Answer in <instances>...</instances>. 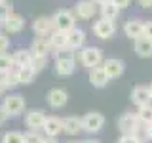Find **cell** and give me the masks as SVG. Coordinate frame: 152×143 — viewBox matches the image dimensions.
Here are the masks:
<instances>
[{
    "label": "cell",
    "mask_w": 152,
    "mask_h": 143,
    "mask_svg": "<svg viewBox=\"0 0 152 143\" xmlns=\"http://www.w3.org/2000/svg\"><path fill=\"white\" fill-rule=\"evenodd\" d=\"M55 55V74L57 76H70L76 71V55L74 50L70 48H63V50H53Z\"/></svg>",
    "instance_id": "obj_1"
},
{
    "label": "cell",
    "mask_w": 152,
    "mask_h": 143,
    "mask_svg": "<svg viewBox=\"0 0 152 143\" xmlns=\"http://www.w3.org/2000/svg\"><path fill=\"white\" fill-rule=\"evenodd\" d=\"M4 111L8 113V116H19V114L27 113V101L21 94H10L4 97L2 101Z\"/></svg>",
    "instance_id": "obj_2"
},
{
    "label": "cell",
    "mask_w": 152,
    "mask_h": 143,
    "mask_svg": "<svg viewBox=\"0 0 152 143\" xmlns=\"http://www.w3.org/2000/svg\"><path fill=\"white\" fill-rule=\"evenodd\" d=\"M80 63L88 69L103 65V50L97 46H84L80 50Z\"/></svg>",
    "instance_id": "obj_3"
},
{
    "label": "cell",
    "mask_w": 152,
    "mask_h": 143,
    "mask_svg": "<svg viewBox=\"0 0 152 143\" xmlns=\"http://www.w3.org/2000/svg\"><path fill=\"white\" fill-rule=\"evenodd\" d=\"M53 27L57 31H63V32H69L76 27V13L70 12V10H59V12L53 13Z\"/></svg>",
    "instance_id": "obj_4"
},
{
    "label": "cell",
    "mask_w": 152,
    "mask_h": 143,
    "mask_svg": "<svg viewBox=\"0 0 152 143\" xmlns=\"http://www.w3.org/2000/svg\"><path fill=\"white\" fill-rule=\"evenodd\" d=\"M104 126V116L101 113L93 111V113H88L86 116H82V130L88 132V133H97L101 132Z\"/></svg>",
    "instance_id": "obj_5"
},
{
    "label": "cell",
    "mask_w": 152,
    "mask_h": 143,
    "mask_svg": "<svg viewBox=\"0 0 152 143\" xmlns=\"http://www.w3.org/2000/svg\"><path fill=\"white\" fill-rule=\"evenodd\" d=\"M139 118H137V113H124L120 118H118V130L122 133H139Z\"/></svg>",
    "instance_id": "obj_6"
},
{
    "label": "cell",
    "mask_w": 152,
    "mask_h": 143,
    "mask_svg": "<svg viewBox=\"0 0 152 143\" xmlns=\"http://www.w3.org/2000/svg\"><path fill=\"white\" fill-rule=\"evenodd\" d=\"M114 32H116V23L110 21V19H97V21L93 23V35L97 38H101V40H108V38L114 36Z\"/></svg>",
    "instance_id": "obj_7"
},
{
    "label": "cell",
    "mask_w": 152,
    "mask_h": 143,
    "mask_svg": "<svg viewBox=\"0 0 152 143\" xmlns=\"http://www.w3.org/2000/svg\"><path fill=\"white\" fill-rule=\"evenodd\" d=\"M99 8L97 4L93 2V0H78V2L74 4V13L78 19H93L95 15H97Z\"/></svg>",
    "instance_id": "obj_8"
},
{
    "label": "cell",
    "mask_w": 152,
    "mask_h": 143,
    "mask_svg": "<svg viewBox=\"0 0 152 143\" xmlns=\"http://www.w3.org/2000/svg\"><path fill=\"white\" fill-rule=\"evenodd\" d=\"M46 113L42 111V109H28V111L25 113V126L28 128V130H42L46 124Z\"/></svg>",
    "instance_id": "obj_9"
},
{
    "label": "cell",
    "mask_w": 152,
    "mask_h": 143,
    "mask_svg": "<svg viewBox=\"0 0 152 143\" xmlns=\"http://www.w3.org/2000/svg\"><path fill=\"white\" fill-rule=\"evenodd\" d=\"M46 101L51 109H61L69 101V94H66L63 88H51L50 92L46 94Z\"/></svg>",
    "instance_id": "obj_10"
},
{
    "label": "cell",
    "mask_w": 152,
    "mask_h": 143,
    "mask_svg": "<svg viewBox=\"0 0 152 143\" xmlns=\"http://www.w3.org/2000/svg\"><path fill=\"white\" fill-rule=\"evenodd\" d=\"M103 69L104 73L108 74V78H120L124 74V71H126V65H124L122 59H118V57H108V59L103 61Z\"/></svg>",
    "instance_id": "obj_11"
},
{
    "label": "cell",
    "mask_w": 152,
    "mask_h": 143,
    "mask_svg": "<svg viewBox=\"0 0 152 143\" xmlns=\"http://www.w3.org/2000/svg\"><path fill=\"white\" fill-rule=\"evenodd\" d=\"M32 31H34V35H38V36H50L51 32L55 31V27H53V19L48 17V15H40V17H36L34 21H32Z\"/></svg>",
    "instance_id": "obj_12"
},
{
    "label": "cell",
    "mask_w": 152,
    "mask_h": 143,
    "mask_svg": "<svg viewBox=\"0 0 152 143\" xmlns=\"http://www.w3.org/2000/svg\"><path fill=\"white\" fill-rule=\"evenodd\" d=\"M131 103L137 105V107H145V105H150L152 101V94L148 86H135L131 90Z\"/></svg>",
    "instance_id": "obj_13"
},
{
    "label": "cell",
    "mask_w": 152,
    "mask_h": 143,
    "mask_svg": "<svg viewBox=\"0 0 152 143\" xmlns=\"http://www.w3.org/2000/svg\"><path fill=\"white\" fill-rule=\"evenodd\" d=\"M2 25H4V31L8 35H17V32H21L25 29V17L19 15V13H12Z\"/></svg>",
    "instance_id": "obj_14"
},
{
    "label": "cell",
    "mask_w": 152,
    "mask_h": 143,
    "mask_svg": "<svg viewBox=\"0 0 152 143\" xmlns=\"http://www.w3.org/2000/svg\"><path fill=\"white\" fill-rule=\"evenodd\" d=\"M108 74L104 73L103 65L99 67H93V69H89V84L93 86V88H104V86L108 84Z\"/></svg>",
    "instance_id": "obj_15"
},
{
    "label": "cell",
    "mask_w": 152,
    "mask_h": 143,
    "mask_svg": "<svg viewBox=\"0 0 152 143\" xmlns=\"http://www.w3.org/2000/svg\"><path fill=\"white\" fill-rule=\"evenodd\" d=\"M42 132L46 133V137H57L63 133V120L57 116H48L46 118V124L42 128Z\"/></svg>",
    "instance_id": "obj_16"
},
{
    "label": "cell",
    "mask_w": 152,
    "mask_h": 143,
    "mask_svg": "<svg viewBox=\"0 0 152 143\" xmlns=\"http://www.w3.org/2000/svg\"><path fill=\"white\" fill-rule=\"evenodd\" d=\"M66 38H69V48L70 50H82V48L86 46V32L82 31V29L74 27L72 31L66 32Z\"/></svg>",
    "instance_id": "obj_17"
},
{
    "label": "cell",
    "mask_w": 152,
    "mask_h": 143,
    "mask_svg": "<svg viewBox=\"0 0 152 143\" xmlns=\"http://www.w3.org/2000/svg\"><path fill=\"white\" fill-rule=\"evenodd\" d=\"M50 50H51V44H50V38L48 36H36L34 40L31 42L32 55H48Z\"/></svg>",
    "instance_id": "obj_18"
},
{
    "label": "cell",
    "mask_w": 152,
    "mask_h": 143,
    "mask_svg": "<svg viewBox=\"0 0 152 143\" xmlns=\"http://www.w3.org/2000/svg\"><path fill=\"white\" fill-rule=\"evenodd\" d=\"M142 25H145V23H142L141 19H129V21H126V25H124V32H126L127 38L137 40L139 36H142Z\"/></svg>",
    "instance_id": "obj_19"
},
{
    "label": "cell",
    "mask_w": 152,
    "mask_h": 143,
    "mask_svg": "<svg viewBox=\"0 0 152 143\" xmlns=\"http://www.w3.org/2000/svg\"><path fill=\"white\" fill-rule=\"evenodd\" d=\"M133 50L139 57H152V40L139 36L137 40H133Z\"/></svg>",
    "instance_id": "obj_20"
},
{
    "label": "cell",
    "mask_w": 152,
    "mask_h": 143,
    "mask_svg": "<svg viewBox=\"0 0 152 143\" xmlns=\"http://www.w3.org/2000/svg\"><path fill=\"white\" fill-rule=\"evenodd\" d=\"M80 132H82V118H78V116L63 118V133H66V136H78Z\"/></svg>",
    "instance_id": "obj_21"
},
{
    "label": "cell",
    "mask_w": 152,
    "mask_h": 143,
    "mask_svg": "<svg viewBox=\"0 0 152 143\" xmlns=\"http://www.w3.org/2000/svg\"><path fill=\"white\" fill-rule=\"evenodd\" d=\"M48 38H50L51 50H63V48H69V38H66V32H63V31H57L55 29Z\"/></svg>",
    "instance_id": "obj_22"
},
{
    "label": "cell",
    "mask_w": 152,
    "mask_h": 143,
    "mask_svg": "<svg viewBox=\"0 0 152 143\" xmlns=\"http://www.w3.org/2000/svg\"><path fill=\"white\" fill-rule=\"evenodd\" d=\"M12 59H13V63H15V67H27V65H31V61H32V52L25 50V48H19V50H15L12 54Z\"/></svg>",
    "instance_id": "obj_23"
},
{
    "label": "cell",
    "mask_w": 152,
    "mask_h": 143,
    "mask_svg": "<svg viewBox=\"0 0 152 143\" xmlns=\"http://www.w3.org/2000/svg\"><path fill=\"white\" fill-rule=\"evenodd\" d=\"M99 13H101L103 19H110V21H114V19L118 17V13H120V8H118L116 4L110 0V2H107V4H103V6H99Z\"/></svg>",
    "instance_id": "obj_24"
},
{
    "label": "cell",
    "mask_w": 152,
    "mask_h": 143,
    "mask_svg": "<svg viewBox=\"0 0 152 143\" xmlns=\"http://www.w3.org/2000/svg\"><path fill=\"white\" fill-rule=\"evenodd\" d=\"M17 76H19V84H31L36 76V71L31 65L27 67H17Z\"/></svg>",
    "instance_id": "obj_25"
},
{
    "label": "cell",
    "mask_w": 152,
    "mask_h": 143,
    "mask_svg": "<svg viewBox=\"0 0 152 143\" xmlns=\"http://www.w3.org/2000/svg\"><path fill=\"white\" fill-rule=\"evenodd\" d=\"M137 118H139V122H141V124H145V126L152 124V105H145V107H139V111H137Z\"/></svg>",
    "instance_id": "obj_26"
},
{
    "label": "cell",
    "mask_w": 152,
    "mask_h": 143,
    "mask_svg": "<svg viewBox=\"0 0 152 143\" xmlns=\"http://www.w3.org/2000/svg\"><path fill=\"white\" fill-rule=\"evenodd\" d=\"M2 80H4V84H6V88H8V90L15 88V86L19 84V76H17V67H13V69L10 71V73L2 74Z\"/></svg>",
    "instance_id": "obj_27"
},
{
    "label": "cell",
    "mask_w": 152,
    "mask_h": 143,
    "mask_svg": "<svg viewBox=\"0 0 152 143\" xmlns=\"http://www.w3.org/2000/svg\"><path fill=\"white\" fill-rule=\"evenodd\" d=\"M13 67H15V63H13L12 55H10V54H0V76L10 73Z\"/></svg>",
    "instance_id": "obj_28"
},
{
    "label": "cell",
    "mask_w": 152,
    "mask_h": 143,
    "mask_svg": "<svg viewBox=\"0 0 152 143\" xmlns=\"http://www.w3.org/2000/svg\"><path fill=\"white\" fill-rule=\"evenodd\" d=\"M2 143H25L23 139V133L21 132H15V130H10L2 136Z\"/></svg>",
    "instance_id": "obj_29"
},
{
    "label": "cell",
    "mask_w": 152,
    "mask_h": 143,
    "mask_svg": "<svg viewBox=\"0 0 152 143\" xmlns=\"http://www.w3.org/2000/svg\"><path fill=\"white\" fill-rule=\"evenodd\" d=\"M23 139H25V143H44L46 137L38 130H28V132L23 133Z\"/></svg>",
    "instance_id": "obj_30"
},
{
    "label": "cell",
    "mask_w": 152,
    "mask_h": 143,
    "mask_svg": "<svg viewBox=\"0 0 152 143\" xmlns=\"http://www.w3.org/2000/svg\"><path fill=\"white\" fill-rule=\"evenodd\" d=\"M31 67L36 71V73H40L42 69H46V67H48V55H32Z\"/></svg>",
    "instance_id": "obj_31"
},
{
    "label": "cell",
    "mask_w": 152,
    "mask_h": 143,
    "mask_svg": "<svg viewBox=\"0 0 152 143\" xmlns=\"http://www.w3.org/2000/svg\"><path fill=\"white\" fill-rule=\"evenodd\" d=\"M12 13H13L12 12V4H10L8 0H6V2H0V23H4Z\"/></svg>",
    "instance_id": "obj_32"
},
{
    "label": "cell",
    "mask_w": 152,
    "mask_h": 143,
    "mask_svg": "<svg viewBox=\"0 0 152 143\" xmlns=\"http://www.w3.org/2000/svg\"><path fill=\"white\" fill-rule=\"evenodd\" d=\"M118 143H142V139L137 137L135 133H122V137L118 139Z\"/></svg>",
    "instance_id": "obj_33"
},
{
    "label": "cell",
    "mask_w": 152,
    "mask_h": 143,
    "mask_svg": "<svg viewBox=\"0 0 152 143\" xmlns=\"http://www.w3.org/2000/svg\"><path fill=\"white\" fill-rule=\"evenodd\" d=\"M8 50H10V36L0 32V54H6Z\"/></svg>",
    "instance_id": "obj_34"
},
{
    "label": "cell",
    "mask_w": 152,
    "mask_h": 143,
    "mask_svg": "<svg viewBox=\"0 0 152 143\" xmlns=\"http://www.w3.org/2000/svg\"><path fill=\"white\" fill-rule=\"evenodd\" d=\"M142 36L152 40V21H145V25H142Z\"/></svg>",
    "instance_id": "obj_35"
},
{
    "label": "cell",
    "mask_w": 152,
    "mask_h": 143,
    "mask_svg": "<svg viewBox=\"0 0 152 143\" xmlns=\"http://www.w3.org/2000/svg\"><path fill=\"white\" fill-rule=\"evenodd\" d=\"M114 4H116L120 10H126V8H129V4H131V0H112Z\"/></svg>",
    "instance_id": "obj_36"
},
{
    "label": "cell",
    "mask_w": 152,
    "mask_h": 143,
    "mask_svg": "<svg viewBox=\"0 0 152 143\" xmlns=\"http://www.w3.org/2000/svg\"><path fill=\"white\" fill-rule=\"evenodd\" d=\"M8 118H10V116H8V113L4 111V107H2V105H0V126H2V124L6 122Z\"/></svg>",
    "instance_id": "obj_37"
},
{
    "label": "cell",
    "mask_w": 152,
    "mask_h": 143,
    "mask_svg": "<svg viewBox=\"0 0 152 143\" xmlns=\"http://www.w3.org/2000/svg\"><path fill=\"white\" fill-rule=\"evenodd\" d=\"M6 92H8V88H6V84H4L2 76H0V97H6Z\"/></svg>",
    "instance_id": "obj_38"
},
{
    "label": "cell",
    "mask_w": 152,
    "mask_h": 143,
    "mask_svg": "<svg viewBox=\"0 0 152 143\" xmlns=\"http://www.w3.org/2000/svg\"><path fill=\"white\" fill-rule=\"evenodd\" d=\"M137 2H139V6H141V8H145V10L152 8V0H137Z\"/></svg>",
    "instance_id": "obj_39"
},
{
    "label": "cell",
    "mask_w": 152,
    "mask_h": 143,
    "mask_svg": "<svg viewBox=\"0 0 152 143\" xmlns=\"http://www.w3.org/2000/svg\"><path fill=\"white\" fill-rule=\"evenodd\" d=\"M145 137L152 141V124H148V126H145Z\"/></svg>",
    "instance_id": "obj_40"
},
{
    "label": "cell",
    "mask_w": 152,
    "mask_h": 143,
    "mask_svg": "<svg viewBox=\"0 0 152 143\" xmlns=\"http://www.w3.org/2000/svg\"><path fill=\"white\" fill-rule=\"evenodd\" d=\"M44 143H59V141H57V137H46Z\"/></svg>",
    "instance_id": "obj_41"
},
{
    "label": "cell",
    "mask_w": 152,
    "mask_h": 143,
    "mask_svg": "<svg viewBox=\"0 0 152 143\" xmlns=\"http://www.w3.org/2000/svg\"><path fill=\"white\" fill-rule=\"evenodd\" d=\"M97 6H103V4H107V2H110V0H93Z\"/></svg>",
    "instance_id": "obj_42"
},
{
    "label": "cell",
    "mask_w": 152,
    "mask_h": 143,
    "mask_svg": "<svg viewBox=\"0 0 152 143\" xmlns=\"http://www.w3.org/2000/svg\"><path fill=\"white\" fill-rule=\"evenodd\" d=\"M80 143H101V141H97V139H84V141H80Z\"/></svg>",
    "instance_id": "obj_43"
},
{
    "label": "cell",
    "mask_w": 152,
    "mask_h": 143,
    "mask_svg": "<svg viewBox=\"0 0 152 143\" xmlns=\"http://www.w3.org/2000/svg\"><path fill=\"white\" fill-rule=\"evenodd\" d=\"M148 88H150V94H152V84H150V86H148Z\"/></svg>",
    "instance_id": "obj_44"
},
{
    "label": "cell",
    "mask_w": 152,
    "mask_h": 143,
    "mask_svg": "<svg viewBox=\"0 0 152 143\" xmlns=\"http://www.w3.org/2000/svg\"><path fill=\"white\" fill-rule=\"evenodd\" d=\"M69 143H78V141H69Z\"/></svg>",
    "instance_id": "obj_45"
},
{
    "label": "cell",
    "mask_w": 152,
    "mask_h": 143,
    "mask_svg": "<svg viewBox=\"0 0 152 143\" xmlns=\"http://www.w3.org/2000/svg\"><path fill=\"white\" fill-rule=\"evenodd\" d=\"M0 2H6V0H0Z\"/></svg>",
    "instance_id": "obj_46"
},
{
    "label": "cell",
    "mask_w": 152,
    "mask_h": 143,
    "mask_svg": "<svg viewBox=\"0 0 152 143\" xmlns=\"http://www.w3.org/2000/svg\"><path fill=\"white\" fill-rule=\"evenodd\" d=\"M0 32H2V31H0Z\"/></svg>",
    "instance_id": "obj_47"
}]
</instances>
